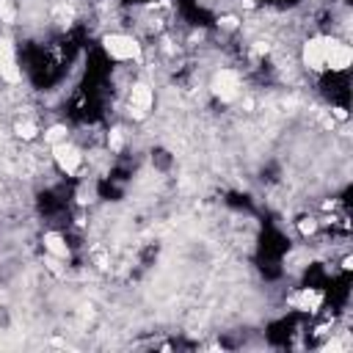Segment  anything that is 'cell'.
I'll use <instances>...</instances> for the list:
<instances>
[{
  "label": "cell",
  "instance_id": "obj_1",
  "mask_svg": "<svg viewBox=\"0 0 353 353\" xmlns=\"http://www.w3.org/2000/svg\"><path fill=\"white\" fill-rule=\"evenodd\" d=\"M102 52L116 63H143V44L127 30H108L99 39Z\"/></svg>",
  "mask_w": 353,
  "mask_h": 353
},
{
  "label": "cell",
  "instance_id": "obj_2",
  "mask_svg": "<svg viewBox=\"0 0 353 353\" xmlns=\"http://www.w3.org/2000/svg\"><path fill=\"white\" fill-rule=\"evenodd\" d=\"M207 91L210 97H215L218 102L223 105H232V102H240L243 91H245V83H243V72L240 69H232V66H218L207 83Z\"/></svg>",
  "mask_w": 353,
  "mask_h": 353
},
{
  "label": "cell",
  "instance_id": "obj_3",
  "mask_svg": "<svg viewBox=\"0 0 353 353\" xmlns=\"http://www.w3.org/2000/svg\"><path fill=\"white\" fill-rule=\"evenodd\" d=\"M50 160H52V165H55L63 176H69V179L80 176L83 168H85V152H83V146H77L72 138H66V141L50 146Z\"/></svg>",
  "mask_w": 353,
  "mask_h": 353
},
{
  "label": "cell",
  "instance_id": "obj_4",
  "mask_svg": "<svg viewBox=\"0 0 353 353\" xmlns=\"http://www.w3.org/2000/svg\"><path fill=\"white\" fill-rule=\"evenodd\" d=\"M325 55H328V33H323V30L309 33L298 47V61L309 74L325 72Z\"/></svg>",
  "mask_w": 353,
  "mask_h": 353
},
{
  "label": "cell",
  "instance_id": "obj_5",
  "mask_svg": "<svg viewBox=\"0 0 353 353\" xmlns=\"http://www.w3.org/2000/svg\"><path fill=\"white\" fill-rule=\"evenodd\" d=\"M124 108H127V116L132 121H146L154 110V85L149 80H135L127 91Z\"/></svg>",
  "mask_w": 353,
  "mask_h": 353
},
{
  "label": "cell",
  "instance_id": "obj_6",
  "mask_svg": "<svg viewBox=\"0 0 353 353\" xmlns=\"http://www.w3.org/2000/svg\"><path fill=\"white\" fill-rule=\"evenodd\" d=\"M353 63V47L347 44V39H339L334 33H328V55H325V72L331 74H345Z\"/></svg>",
  "mask_w": 353,
  "mask_h": 353
},
{
  "label": "cell",
  "instance_id": "obj_7",
  "mask_svg": "<svg viewBox=\"0 0 353 353\" xmlns=\"http://www.w3.org/2000/svg\"><path fill=\"white\" fill-rule=\"evenodd\" d=\"M0 83L6 85L22 83V66L17 58V47L8 36H0Z\"/></svg>",
  "mask_w": 353,
  "mask_h": 353
},
{
  "label": "cell",
  "instance_id": "obj_8",
  "mask_svg": "<svg viewBox=\"0 0 353 353\" xmlns=\"http://www.w3.org/2000/svg\"><path fill=\"white\" fill-rule=\"evenodd\" d=\"M41 248H44L47 256H55V259H61V262H69V259H72V245H69L66 234L58 232V229H47V232L41 234Z\"/></svg>",
  "mask_w": 353,
  "mask_h": 353
},
{
  "label": "cell",
  "instance_id": "obj_9",
  "mask_svg": "<svg viewBox=\"0 0 353 353\" xmlns=\"http://www.w3.org/2000/svg\"><path fill=\"white\" fill-rule=\"evenodd\" d=\"M323 301H325V292L317 287H301L295 295H290V303L301 312H309V314H317L323 309Z\"/></svg>",
  "mask_w": 353,
  "mask_h": 353
},
{
  "label": "cell",
  "instance_id": "obj_10",
  "mask_svg": "<svg viewBox=\"0 0 353 353\" xmlns=\"http://www.w3.org/2000/svg\"><path fill=\"white\" fill-rule=\"evenodd\" d=\"M11 135H14L17 141H22V143H33V141L41 138V124H39L33 116H19V119H14V124H11Z\"/></svg>",
  "mask_w": 353,
  "mask_h": 353
},
{
  "label": "cell",
  "instance_id": "obj_11",
  "mask_svg": "<svg viewBox=\"0 0 353 353\" xmlns=\"http://www.w3.org/2000/svg\"><path fill=\"white\" fill-rule=\"evenodd\" d=\"M41 138H44V143H47V149H50V146H55V143H61V141L69 138V127L61 124V121H55V124H50V127L41 130Z\"/></svg>",
  "mask_w": 353,
  "mask_h": 353
},
{
  "label": "cell",
  "instance_id": "obj_12",
  "mask_svg": "<svg viewBox=\"0 0 353 353\" xmlns=\"http://www.w3.org/2000/svg\"><path fill=\"white\" fill-rule=\"evenodd\" d=\"M295 229H298L301 237H314L320 232V218L317 215H301L295 221Z\"/></svg>",
  "mask_w": 353,
  "mask_h": 353
},
{
  "label": "cell",
  "instance_id": "obj_13",
  "mask_svg": "<svg viewBox=\"0 0 353 353\" xmlns=\"http://www.w3.org/2000/svg\"><path fill=\"white\" fill-rule=\"evenodd\" d=\"M105 143H108V152H110V154H119V152L124 149V143H127V135H124V130H121V127H113V130H108V138H105Z\"/></svg>",
  "mask_w": 353,
  "mask_h": 353
},
{
  "label": "cell",
  "instance_id": "obj_14",
  "mask_svg": "<svg viewBox=\"0 0 353 353\" xmlns=\"http://www.w3.org/2000/svg\"><path fill=\"white\" fill-rule=\"evenodd\" d=\"M17 3L14 0H0V22L3 25H14L17 22Z\"/></svg>",
  "mask_w": 353,
  "mask_h": 353
},
{
  "label": "cell",
  "instance_id": "obj_15",
  "mask_svg": "<svg viewBox=\"0 0 353 353\" xmlns=\"http://www.w3.org/2000/svg\"><path fill=\"white\" fill-rule=\"evenodd\" d=\"M240 25H243V19H240L237 14H221V17H218V28H221V30L234 33V30H240Z\"/></svg>",
  "mask_w": 353,
  "mask_h": 353
},
{
  "label": "cell",
  "instance_id": "obj_16",
  "mask_svg": "<svg viewBox=\"0 0 353 353\" xmlns=\"http://www.w3.org/2000/svg\"><path fill=\"white\" fill-rule=\"evenodd\" d=\"M339 268H342V270H350V268H353V256H350V254H345V256H342V265H339Z\"/></svg>",
  "mask_w": 353,
  "mask_h": 353
},
{
  "label": "cell",
  "instance_id": "obj_17",
  "mask_svg": "<svg viewBox=\"0 0 353 353\" xmlns=\"http://www.w3.org/2000/svg\"><path fill=\"white\" fill-rule=\"evenodd\" d=\"M3 132H6V127H3V121H0V141H3Z\"/></svg>",
  "mask_w": 353,
  "mask_h": 353
},
{
  "label": "cell",
  "instance_id": "obj_18",
  "mask_svg": "<svg viewBox=\"0 0 353 353\" xmlns=\"http://www.w3.org/2000/svg\"><path fill=\"white\" fill-rule=\"evenodd\" d=\"M0 190H3V179H0Z\"/></svg>",
  "mask_w": 353,
  "mask_h": 353
},
{
  "label": "cell",
  "instance_id": "obj_19",
  "mask_svg": "<svg viewBox=\"0 0 353 353\" xmlns=\"http://www.w3.org/2000/svg\"><path fill=\"white\" fill-rule=\"evenodd\" d=\"M256 3H265V0H256Z\"/></svg>",
  "mask_w": 353,
  "mask_h": 353
}]
</instances>
